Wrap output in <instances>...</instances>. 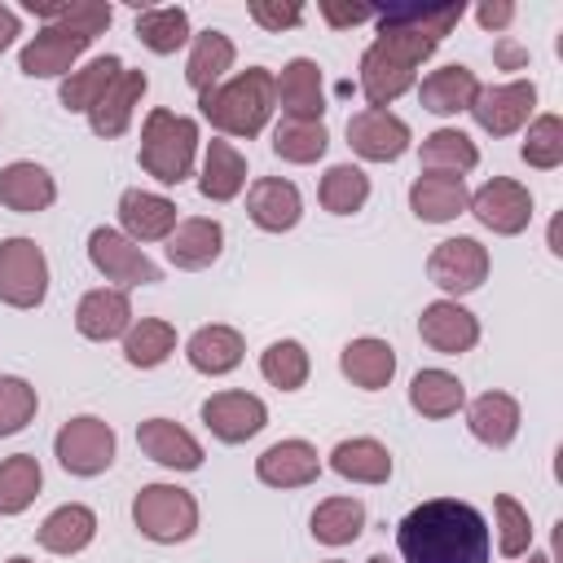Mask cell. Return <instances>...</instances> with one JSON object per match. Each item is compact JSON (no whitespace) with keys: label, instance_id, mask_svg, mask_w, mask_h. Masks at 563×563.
Listing matches in <instances>:
<instances>
[{"label":"cell","instance_id":"1","mask_svg":"<svg viewBox=\"0 0 563 563\" xmlns=\"http://www.w3.org/2000/svg\"><path fill=\"white\" fill-rule=\"evenodd\" d=\"M466 4H383L374 18V40L361 53V92L369 110H387L396 97L418 88V66L440 48V40L462 22Z\"/></svg>","mask_w":563,"mask_h":563},{"label":"cell","instance_id":"2","mask_svg":"<svg viewBox=\"0 0 563 563\" xmlns=\"http://www.w3.org/2000/svg\"><path fill=\"white\" fill-rule=\"evenodd\" d=\"M396 545L405 563H488L493 528L471 501L431 497L396 523Z\"/></svg>","mask_w":563,"mask_h":563},{"label":"cell","instance_id":"3","mask_svg":"<svg viewBox=\"0 0 563 563\" xmlns=\"http://www.w3.org/2000/svg\"><path fill=\"white\" fill-rule=\"evenodd\" d=\"M277 110V88H273V70L268 66H246L233 79H220L211 92L198 97V114L224 132V136H260L268 128Z\"/></svg>","mask_w":563,"mask_h":563},{"label":"cell","instance_id":"4","mask_svg":"<svg viewBox=\"0 0 563 563\" xmlns=\"http://www.w3.org/2000/svg\"><path fill=\"white\" fill-rule=\"evenodd\" d=\"M198 119L176 114V110H150L141 123V150L136 163L145 176H154L158 185H180L194 176L198 163Z\"/></svg>","mask_w":563,"mask_h":563},{"label":"cell","instance_id":"5","mask_svg":"<svg viewBox=\"0 0 563 563\" xmlns=\"http://www.w3.org/2000/svg\"><path fill=\"white\" fill-rule=\"evenodd\" d=\"M132 523L145 541L180 545L198 532V497L180 484H145L132 497Z\"/></svg>","mask_w":563,"mask_h":563},{"label":"cell","instance_id":"6","mask_svg":"<svg viewBox=\"0 0 563 563\" xmlns=\"http://www.w3.org/2000/svg\"><path fill=\"white\" fill-rule=\"evenodd\" d=\"M114 449H119V435L106 418L97 413H75L70 422H62V431L53 435V457L62 462L66 475H79V479H92V475H106L110 462H114Z\"/></svg>","mask_w":563,"mask_h":563},{"label":"cell","instance_id":"7","mask_svg":"<svg viewBox=\"0 0 563 563\" xmlns=\"http://www.w3.org/2000/svg\"><path fill=\"white\" fill-rule=\"evenodd\" d=\"M88 260H92V268H97L106 282H114L119 290L163 282V268L145 255V246H136L128 233H119V229H110V224H97V229L88 233Z\"/></svg>","mask_w":563,"mask_h":563},{"label":"cell","instance_id":"8","mask_svg":"<svg viewBox=\"0 0 563 563\" xmlns=\"http://www.w3.org/2000/svg\"><path fill=\"white\" fill-rule=\"evenodd\" d=\"M48 299V260L35 238H4L0 242V303L9 308H40Z\"/></svg>","mask_w":563,"mask_h":563},{"label":"cell","instance_id":"9","mask_svg":"<svg viewBox=\"0 0 563 563\" xmlns=\"http://www.w3.org/2000/svg\"><path fill=\"white\" fill-rule=\"evenodd\" d=\"M488 268H493L488 246H484L479 238H462V233L435 242L431 255H427V277H431V286H440L449 299H462V295L479 290V286L488 282Z\"/></svg>","mask_w":563,"mask_h":563},{"label":"cell","instance_id":"10","mask_svg":"<svg viewBox=\"0 0 563 563\" xmlns=\"http://www.w3.org/2000/svg\"><path fill=\"white\" fill-rule=\"evenodd\" d=\"M88 44H92L88 31H79V26H70V22H48V26H40V31L22 44L18 70L31 75V79H66V75L75 70V62L88 53Z\"/></svg>","mask_w":563,"mask_h":563},{"label":"cell","instance_id":"11","mask_svg":"<svg viewBox=\"0 0 563 563\" xmlns=\"http://www.w3.org/2000/svg\"><path fill=\"white\" fill-rule=\"evenodd\" d=\"M466 211L497 238H515L532 224V194L528 185L510 180V176H493L484 180L471 198H466Z\"/></svg>","mask_w":563,"mask_h":563},{"label":"cell","instance_id":"12","mask_svg":"<svg viewBox=\"0 0 563 563\" xmlns=\"http://www.w3.org/2000/svg\"><path fill=\"white\" fill-rule=\"evenodd\" d=\"M537 110V84L532 79H510V84H488L471 101V119L488 136H515L519 128L532 123Z\"/></svg>","mask_w":563,"mask_h":563},{"label":"cell","instance_id":"13","mask_svg":"<svg viewBox=\"0 0 563 563\" xmlns=\"http://www.w3.org/2000/svg\"><path fill=\"white\" fill-rule=\"evenodd\" d=\"M202 422L220 444H246L268 427V405L255 391H216L202 400Z\"/></svg>","mask_w":563,"mask_h":563},{"label":"cell","instance_id":"14","mask_svg":"<svg viewBox=\"0 0 563 563\" xmlns=\"http://www.w3.org/2000/svg\"><path fill=\"white\" fill-rule=\"evenodd\" d=\"M409 123L391 110H356L347 119V145L352 154H361L365 163H396L409 150Z\"/></svg>","mask_w":563,"mask_h":563},{"label":"cell","instance_id":"15","mask_svg":"<svg viewBox=\"0 0 563 563\" xmlns=\"http://www.w3.org/2000/svg\"><path fill=\"white\" fill-rule=\"evenodd\" d=\"M418 334L431 352L440 356H462L479 343V317L471 308H462L457 299H435L422 308L418 317Z\"/></svg>","mask_w":563,"mask_h":563},{"label":"cell","instance_id":"16","mask_svg":"<svg viewBox=\"0 0 563 563\" xmlns=\"http://www.w3.org/2000/svg\"><path fill=\"white\" fill-rule=\"evenodd\" d=\"M273 88H277L282 119L321 123V114H325V84H321V66L312 57H290L282 66V75H273Z\"/></svg>","mask_w":563,"mask_h":563},{"label":"cell","instance_id":"17","mask_svg":"<svg viewBox=\"0 0 563 563\" xmlns=\"http://www.w3.org/2000/svg\"><path fill=\"white\" fill-rule=\"evenodd\" d=\"M246 216L264 233H290L299 224V216H303L299 185L286 180V176H260V180H251V189H246Z\"/></svg>","mask_w":563,"mask_h":563},{"label":"cell","instance_id":"18","mask_svg":"<svg viewBox=\"0 0 563 563\" xmlns=\"http://www.w3.org/2000/svg\"><path fill=\"white\" fill-rule=\"evenodd\" d=\"M167 251V264L180 268V273H198V268H211L224 251V224L211 220V216H189V220H176V229L167 233L163 242Z\"/></svg>","mask_w":563,"mask_h":563},{"label":"cell","instance_id":"19","mask_svg":"<svg viewBox=\"0 0 563 563\" xmlns=\"http://www.w3.org/2000/svg\"><path fill=\"white\" fill-rule=\"evenodd\" d=\"M321 475V457L308 440H277L255 457V479L268 488H308Z\"/></svg>","mask_w":563,"mask_h":563},{"label":"cell","instance_id":"20","mask_svg":"<svg viewBox=\"0 0 563 563\" xmlns=\"http://www.w3.org/2000/svg\"><path fill=\"white\" fill-rule=\"evenodd\" d=\"M132 325V299L119 286H97L75 303V330L92 343H110L123 339Z\"/></svg>","mask_w":563,"mask_h":563},{"label":"cell","instance_id":"21","mask_svg":"<svg viewBox=\"0 0 563 563\" xmlns=\"http://www.w3.org/2000/svg\"><path fill=\"white\" fill-rule=\"evenodd\" d=\"M136 444H141V453L150 457V462H158V466H167V471H198L202 466V444L194 440V431H185L180 422H172V418H145L141 427H136Z\"/></svg>","mask_w":563,"mask_h":563},{"label":"cell","instance_id":"22","mask_svg":"<svg viewBox=\"0 0 563 563\" xmlns=\"http://www.w3.org/2000/svg\"><path fill=\"white\" fill-rule=\"evenodd\" d=\"M119 233H128L136 246L141 242H167V233L176 229V202L167 194H150V189H123L119 194Z\"/></svg>","mask_w":563,"mask_h":563},{"label":"cell","instance_id":"23","mask_svg":"<svg viewBox=\"0 0 563 563\" xmlns=\"http://www.w3.org/2000/svg\"><path fill=\"white\" fill-rule=\"evenodd\" d=\"M145 88H150V75L145 70H119V79L106 88V97L88 110V128L101 136V141H114V136H123L128 132V123H132V114H136V106H141V97H145Z\"/></svg>","mask_w":563,"mask_h":563},{"label":"cell","instance_id":"24","mask_svg":"<svg viewBox=\"0 0 563 563\" xmlns=\"http://www.w3.org/2000/svg\"><path fill=\"white\" fill-rule=\"evenodd\" d=\"M466 180L462 176H449V172H422L413 176L409 185V211L422 220V224H449L466 211Z\"/></svg>","mask_w":563,"mask_h":563},{"label":"cell","instance_id":"25","mask_svg":"<svg viewBox=\"0 0 563 563\" xmlns=\"http://www.w3.org/2000/svg\"><path fill=\"white\" fill-rule=\"evenodd\" d=\"M0 202L18 216H40L57 202V180L48 167L31 163V158H18L9 167H0Z\"/></svg>","mask_w":563,"mask_h":563},{"label":"cell","instance_id":"26","mask_svg":"<svg viewBox=\"0 0 563 563\" xmlns=\"http://www.w3.org/2000/svg\"><path fill=\"white\" fill-rule=\"evenodd\" d=\"M339 374L361 387V391H383L391 378H396V347L387 339H374V334H361L352 343H343L339 352Z\"/></svg>","mask_w":563,"mask_h":563},{"label":"cell","instance_id":"27","mask_svg":"<svg viewBox=\"0 0 563 563\" xmlns=\"http://www.w3.org/2000/svg\"><path fill=\"white\" fill-rule=\"evenodd\" d=\"M185 356H189V365H194L198 374H207V378H224V374H233V369L242 365L246 343H242V334H238L233 325L211 321V325H198V330L189 334Z\"/></svg>","mask_w":563,"mask_h":563},{"label":"cell","instance_id":"28","mask_svg":"<svg viewBox=\"0 0 563 563\" xmlns=\"http://www.w3.org/2000/svg\"><path fill=\"white\" fill-rule=\"evenodd\" d=\"M519 422H523V413L510 391H479L466 405V431L488 449H506L519 435Z\"/></svg>","mask_w":563,"mask_h":563},{"label":"cell","instance_id":"29","mask_svg":"<svg viewBox=\"0 0 563 563\" xmlns=\"http://www.w3.org/2000/svg\"><path fill=\"white\" fill-rule=\"evenodd\" d=\"M479 88H484V84L475 79V70H471V66L449 62V66H440V70H431V75H422V84H418V101H422V110H431V114L449 119V114L471 110V101H475V92H479Z\"/></svg>","mask_w":563,"mask_h":563},{"label":"cell","instance_id":"30","mask_svg":"<svg viewBox=\"0 0 563 563\" xmlns=\"http://www.w3.org/2000/svg\"><path fill=\"white\" fill-rule=\"evenodd\" d=\"M92 537H97V510L84 501H66V506L48 510L44 523L35 528V541L48 554H79L92 545Z\"/></svg>","mask_w":563,"mask_h":563},{"label":"cell","instance_id":"31","mask_svg":"<svg viewBox=\"0 0 563 563\" xmlns=\"http://www.w3.org/2000/svg\"><path fill=\"white\" fill-rule=\"evenodd\" d=\"M246 189V154L233 141H207L202 150V172H198V194L211 202H233Z\"/></svg>","mask_w":563,"mask_h":563},{"label":"cell","instance_id":"32","mask_svg":"<svg viewBox=\"0 0 563 563\" xmlns=\"http://www.w3.org/2000/svg\"><path fill=\"white\" fill-rule=\"evenodd\" d=\"M233 57H238V48H233V40H229L224 31H216V26L198 31V35L189 40L185 84H189L198 97H202V92H211V88L224 79V70H233Z\"/></svg>","mask_w":563,"mask_h":563},{"label":"cell","instance_id":"33","mask_svg":"<svg viewBox=\"0 0 563 563\" xmlns=\"http://www.w3.org/2000/svg\"><path fill=\"white\" fill-rule=\"evenodd\" d=\"M330 471L352 484H387L391 479V453L374 435H352L330 449Z\"/></svg>","mask_w":563,"mask_h":563},{"label":"cell","instance_id":"34","mask_svg":"<svg viewBox=\"0 0 563 563\" xmlns=\"http://www.w3.org/2000/svg\"><path fill=\"white\" fill-rule=\"evenodd\" d=\"M119 70H123V62H119L114 53H106V57H92V62L75 66V70L62 79V88H57L62 110H70V114H88V110L106 97V88L119 79Z\"/></svg>","mask_w":563,"mask_h":563},{"label":"cell","instance_id":"35","mask_svg":"<svg viewBox=\"0 0 563 563\" xmlns=\"http://www.w3.org/2000/svg\"><path fill=\"white\" fill-rule=\"evenodd\" d=\"M466 405V387L457 374L449 369H418L409 378V409L422 413V418H453L457 409Z\"/></svg>","mask_w":563,"mask_h":563},{"label":"cell","instance_id":"36","mask_svg":"<svg viewBox=\"0 0 563 563\" xmlns=\"http://www.w3.org/2000/svg\"><path fill=\"white\" fill-rule=\"evenodd\" d=\"M418 163L422 172H449V176H466L479 163V145L462 132V128H435L422 136L418 145Z\"/></svg>","mask_w":563,"mask_h":563},{"label":"cell","instance_id":"37","mask_svg":"<svg viewBox=\"0 0 563 563\" xmlns=\"http://www.w3.org/2000/svg\"><path fill=\"white\" fill-rule=\"evenodd\" d=\"M136 40H141L150 53H158V57L185 48V44L194 40V31H189V9H180V4L141 9V13H136Z\"/></svg>","mask_w":563,"mask_h":563},{"label":"cell","instance_id":"38","mask_svg":"<svg viewBox=\"0 0 563 563\" xmlns=\"http://www.w3.org/2000/svg\"><path fill=\"white\" fill-rule=\"evenodd\" d=\"M176 352V325L163 317H141L123 334V361L132 369H158Z\"/></svg>","mask_w":563,"mask_h":563},{"label":"cell","instance_id":"39","mask_svg":"<svg viewBox=\"0 0 563 563\" xmlns=\"http://www.w3.org/2000/svg\"><path fill=\"white\" fill-rule=\"evenodd\" d=\"M365 532V501L361 497H325L312 510V537L330 550L352 545Z\"/></svg>","mask_w":563,"mask_h":563},{"label":"cell","instance_id":"40","mask_svg":"<svg viewBox=\"0 0 563 563\" xmlns=\"http://www.w3.org/2000/svg\"><path fill=\"white\" fill-rule=\"evenodd\" d=\"M44 488V471L35 462V453H13L0 462V515H22Z\"/></svg>","mask_w":563,"mask_h":563},{"label":"cell","instance_id":"41","mask_svg":"<svg viewBox=\"0 0 563 563\" xmlns=\"http://www.w3.org/2000/svg\"><path fill=\"white\" fill-rule=\"evenodd\" d=\"M330 150V132L325 123H303V119H282L273 128V154L282 163H295V167H308L317 158H325Z\"/></svg>","mask_w":563,"mask_h":563},{"label":"cell","instance_id":"42","mask_svg":"<svg viewBox=\"0 0 563 563\" xmlns=\"http://www.w3.org/2000/svg\"><path fill=\"white\" fill-rule=\"evenodd\" d=\"M260 374L277 391H299L308 383V374H312V356H308V347L299 339H277V343H268L260 352Z\"/></svg>","mask_w":563,"mask_h":563},{"label":"cell","instance_id":"43","mask_svg":"<svg viewBox=\"0 0 563 563\" xmlns=\"http://www.w3.org/2000/svg\"><path fill=\"white\" fill-rule=\"evenodd\" d=\"M321 207L330 216H356L365 202H369V176L356 167V163H334L325 176H321V189H317Z\"/></svg>","mask_w":563,"mask_h":563},{"label":"cell","instance_id":"44","mask_svg":"<svg viewBox=\"0 0 563 563\" xmlns=\"http://www.w3.org/2000/svg\"><path fill=\"white\" fill-rule=\"evenodd\" d=\"M519 158L537 172H554L563 163V119L559 114H537L523 132V145H519Z\"/></svg>","mask_w":563,"mask_h":563},{"label":"cell","instance_id":"45","mask_svg":"<svg viewBox=\"0 0 563 563\" xmlns=\"http://www.w3.org/2000/svg\"><path fill=\"white\" fill-rule=\"evenodd\" d=\"M493 519H497V550L506 559H523L532 545V515L528 506H519L510 493L493 497Z\"/></svg>","mask_w":563,"mask_h":563},{"label":"cell","instance_id":"46","mask_svg":"<svg viewBox=\"0 0 563 563\" xmlns=\"http://www.w3.org/2000/svg\"><path fill=\"white\" fill-rule=\"evenodd\" d=\"M35 409H40L35 387L22 374H0V440L18 435L35 418Z\"/></svg>","mask_w":563,"mask_h":563},{"label":"cell","instance_id":"47","mask_svg":"<svg viewBox=\"0 0 563 563\" xmlns=\"http://www.w3.org/2000/svg\"><path fill=\"white\" fill-rule=\"evenodd\" d=\"M251 22L264 26V31H290L303 22V4H268V0H251L246 4Z\"/></svg>","mask_w":563,"mask_h":563},{"label":"cell","instance_id":"48","mask_svg":"<svg viewBox=\"0 0 563 563\" xmlns=\"http://www.w3.org/2000/svg\"><path fill=\"white\" fill-rule=\"evenodd\" d=\"M317 13L334 26V31H347V26H361V22H374L378 18V4H339V0H321Z\"/></svg>","mask_w":563,"mask_h":563},{"label":"cell","instance_id":"49","mask_svg":"<svg viewBox=\"0 0 563 563\" xmlns=\"http://www.w3.org/2000/svg\"><path fill=\"white\" fill-rule=\"evenodd\" d=\"M515 13H519V9H515L510 0H484V4L475 9V22H479L484 31H493V35H501V31L515 22Z\"/></svg>","mask_w":563,"mask_h":563},{"label":"cell","instance_id":"50","mask_svg":"<svg viewBox=\"0 0 563 563\" xmlns=\"http://www.w3.org/2000/svg\"><path fill=\"white\" fill-rule=\"evenodd\" d=\"M493 62L501 66V70H528V48L523 44H515L510 35H497V44H493Z\"/></svg>","mask_w":563,"mask_h":563},{"label":"cell","instance_id":"51","mask_svg":"<svg viewBox=\"0 0 563 563\" xmlns=\"http://www.w3.org/2000/svg\"><path fill=\"white\" fill-rule=\"evenodd\" d=\"M18 35H22V18H18V9L0 4V53H9Z\"/></svg>","mask_w":563,"mask_h":563},{"label":"cell","instance_id":"52","mask_svg":"<svg viewBox=\"0 0 563 563\" xmlns=\"http://www.w3.org/2000/svg\"><path fill=\"white\" fill-rule=\"evenodd\" d=\"M559 229H563V216H554V220H550V233H545L550 255H563V238H559Z\"/></svg>","mask_w":563,"mask_h":563},{"label":"cell","instance_id":"53","mask_svg":"<svg viewBox=\"0 0 563 563\" xmlns=\"http://www.w3.org/2000/svg\"><path fill=\"white\" fill-rule=\"evenodd\" d=\"M528 563H550V554H545V550H532V554H528Z\"/></svg>","mask_w":563,"mask_h":563},{"label":"cell","instance_id":"54","mask_svg":"<svg viewBox=\"0 0 563 563\" xmlns=\"http://www.w3.org/2000/svg\"><path fill=\"white\" fill-rule=\"evenodd\" d=\"M4 563H35V559H26V554H13V559H4Z\"/></svg>","mask_w":563,"mask_h":563},{"label":"cell","instance_id":"55","mask_svg":"<svg viewBox=\"0 0 563 563\" xmlns=\"http://www.w3.org/2000/svg\"><path fill=\"white\" fill-rule=\"evenodd\" d=\"M365 563H391V559H387V554H374V559H365Z\"/></svg>","mask_w":563,"mask_h":563},{"label":"cell","instance_id":"56","mask_svg":"<svg viewBox=\"0 0 563 563\" xmlns=\"http://www.w3.org/2000/svg\"><path fill=\"white\" fill-rule=\"evenodd\" d=\"M325 563H343V559H325Z\"/></svg>","mask_w":563,"mask_h":563}]
</instances>
